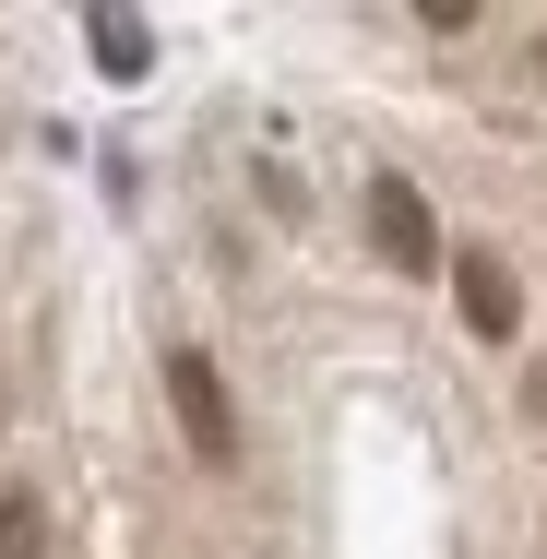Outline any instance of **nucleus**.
Returning a JSON list of instances; mask_svg holds the SVG:
<instances>
[{"instance_id": "obj_5", "label": "nucleus", "mask_w": 547, "mask_h": 559, "mask_svg": "<svg viewBox=\"0 0 547 559\" xmlns=\"http://www.w3.org/2000/svg\"><path fill=\"white\" fill-rule=\"evenodd\" d=\"M96 60H108V72H143V24H131V12H96Z\"/></svg>"}, {"instance_id": "obj_3", "label": "nucleus", "mask_w": 547, "mask_h": 559, "mask_svg": "<svg viewBox=\"0 0 547 559\" xmlns=\"http://www.w3.org/2000/svg\"><path fill=\"white\" fill-rule=\"evenodd\" d=\"M452 310H464L476 345H512V334H524V274L476 238V250H452Z\"/></svg>"}, {"instance_id": "obj_4", "label": "nucleus", "mask_w": 547, "mask_h": 559, "mask_svg": "<svg viewBox=\"0 0 547 559\" xmlns=\"http://www.w3.org/2000/svg\"><path fill=\"white\" fill-rule=\"evenodd\" d=\"M0 559H48V500L36 488H0Z\"/></svg>"}, {"instance_id": "obj_6", "label": "nucleus", "mask_w": 547, "mask_h": 559, "mask_svg": "<svg viewBox=\"0 0 547 559\" xmlns=\"http://www.w3.org/2000/svg\"><path fill=\"white\" fill-rule=\"evenodd\" d=\"M524 417H536V429H547V369H524Z\"/></svg>"}, {"instance_id": "obj_1", "label": "nucleus", "mask_w": 547, "mask_h": 559, "mask_svg": "<svg viewBox=\"0 0 547 559\" xmlns=\"http://www.w3.org/2000/svg\"><path fill=\"white\" fill-rule=\"evenodd\" d=\"M369 250L393 262V274H452V250H440V215H429V191L405 179V167H369Z\"/></svg>"}, {"instance_id": "obj_2", "label": "nucleus", "mask_w": 547, "mask_h": 559, "mask_svg": "<svg viewBox=\"0 0 547 559\" xmlns=\"http://www.w3.org/2000/svg\"><path fill=\"white\" fill-rule=\"evenodd\" d=\"M167 405H179V441L203 452V464H238V405H226L203 345H167Z\"/></svg>"}, {"instance_id": "obj_7", "label": "nucleus", "mask_w": 547, "mask_h": 559, "mask_svg": "<svg viewBox=\"0 0 547 559\" xmlns=\"http://www.w3.org/2000/svg\"><path fill=\"white\" fill-rule=\"evenodd\" d=\"M524 60H536V84H547V24H536V48H524Z\"/></svg>"}]
</instances>
